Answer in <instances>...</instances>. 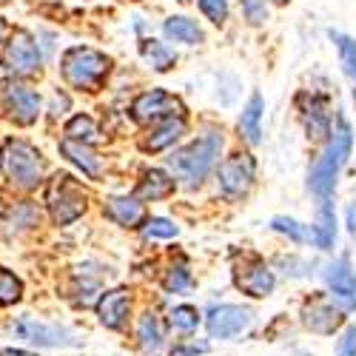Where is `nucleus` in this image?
Instances as JSON below:
<instances>
[{
    "label": "nucleus",
    "mask_w": 356,
    "mask_h": 356,
    "mask_svg": "<svg viewBox=\"0 0 356 356\" xmlns=\"http://www.w3.org/2000/svg\"><path fill=\"white\" fill-rule=\"evenodd\" d=\"M350 148H353V131H350V123L339 114L337 117V129L328 137V145H325V152L316 157V163H314V168L308 174V188L319 200L331 197V191L337 186V177H339L345 160L350 157Z\"/></svg>",
    "instance_id": "f257e3e1"
},
{
    "label": "nucleus",
    "mask_w": 356,
    "mask_h": 356,
    "mask_svg": "<svg viewBox=\"0 0 356 356\" xmlns=\"http://www.w3.org/2000/svg\"><path fill=\"white\" fill-rule=\"evenodd\" d=\"M222 148V137L217 131H205L202 137H197L194 143H188L180 152H174L168 157V168L177 180H183L186 186H200L209 171L214 168L217 157Z\"/></svg>",
    "instance_id": "f03ea898"
},
{
    "label": "nucleus",
    "mask_w": 356,
    "mask_h": 356,
    "mask_svg": "<svg viewBox=\"0 0 356 356\" xmlns=\"http://www.w3.org/2000/svg\"><path fill=\"white\" fill-rule=\"evenodd\" d=\"M108 69H111L108 57L88 46H72L60 60L63 80L72 88H80V92H97L103 80L108 77Z\"/></svg>",
    "instance_id": "7ed1b4c3"
},
{
    "label": "nucleus",
    "mask_w": 356,
    "mask_h": 356,
    "mask_svg": "<svg viewBox=\"0 0 356 356\" xmlns=\"http://www.w3.org/2000/svg\"><path fill=\"white\" fill-rule=\"evenodd\" d=\"M0 165L17 188H38V183L43 180L40 152L26 140H6L3 152H0Z\"/></svg>",
    "instance_id": "20e7f679"
},
{
    "label": "nucleus",
    "mask_w": 356,
    "mask_h": 356,
    "mask_svg": "<svg viewBox=\"0 0 356 356\" xmlns=\"http://www.w3.org/2000/svg\"><path fill=\"white\" fill-rule=\"evenodd\" d=\"M46 202H49L51 220L57 225H69L77 217H83V211H86V191L80 188L74 177L57 174L46 188Z\"/></svg>",
    "instance_id": "39448f33"
},
{
    "label": "nucleus",
    "mask_w": 356,
    "mask_h": 356,
    "mask_svg": "<svg viewBox=\"0 0 356 356\" xmlns=\"http://www.w3.org/2000/svg\"><path fill=\"white\" fill-rule=\"evenodd\" d=\"M254 174H257V163L251 154H231L228 160L220 163V171H217L220 194L228 200L245 197L248 188L254 186Z\"/></svg>",
    "instance_id": "423d86ee"
},
{
    "label": "nucleus",
    "mask_w": 356,
    "mask_h": 356,
    "mask_svg": "<svg viewBox=\"0 0 356 356\" xmlns=\"http://www.w3.org/2000/svg\"><path fill=\"white\" fill-rule=\"evenodd\" d=\"M3 66L6 72L17 74V77H29L40 69V49L35 43V38L17 29V32L9 38V43L3 46Z\"/></svg>",
    "instance_id": "0eeeda50"
},
{
    "label": "nucleus",
    "mask_w": 356,
    "mask_h": 356,
    "mask_svg": "<svg viewBox=\"0 0 356 356\" xmlns=\"http://www.w3.org/2000/svg\"><path fill=\"white\" fill-rule=\"evenodd\" d=\"M131 117L137 123H160L168 117H183V106L163 88H152V92H143L131 103Z\"/></svg>",
    "instance_id": "6e6552de"
},
{
    "label": "nucleus",
    "mask_w": 356,
    "mask_h": 356,
    "mask_svg": "<svg viewBox=\"0 0 356 356\" xmlns=\"http://www.w3.org/2000/svg\"><path fill=\"white\" fill-rule=\"evenodd\" d=\"M325 282H328L331 296L337 300L339 308L356 311V271L350 268V262L345 257L334 259L328 268H325Z\"/></svg>",
    "instance_id": "1a4fd4ad"
},
{
    "label": "nucleus",
    "mask_w": 356,
    "mask_h": 356,
    "mask_svg": "<svg viewBox=\"0 0 356 356\" xmlns=\"http://www.w3.org/2000/svg\"><path fill=\"white\" fill-rule=\"evenodd\" d=\"M205 325H209V334L214 339H231L251 325V311L240 305H217L205 316Z\"/></svg>",
    "instance_id": "9d476101"
},
{
    "label": "nucleus",
    "mask_w": 356,
    "mask_h": 356,
    "mask_svg": "<svg viewBox=\"0 0 356 356\" xmlns=\"http://www.w3.org/2000/svg\"><path fill=\"white\" fill-rule=\"evenodd\" d=\"M3 103H6L9 117L20 126H32L40 114V97L23 83H6L3 86Z\"/></svg>",
    "instance_id": "9b49d317"
},
{
    "label": "nucleus",
    "mask_w": 356,
    "mask_h": 356,
    "mask_svg": "<svg viewBox=\"0 0 356 356\" xmlns=\"http://www.w3.org/2000/svg\"><path fill=\"white\" fill-rule=\"evenodd\" d=\"M234 282H236V288H240L243 293L257 296V300H259V296H268L274 291V274H271V268L259 257L243 259V265L234 274Z\"/></svg>",
    "instance_id": "f8f14e48"
},
{
    "label": "nucleus",
    "mask_w": 356,
    "mask_h": 356,
    "mask_svg": "<svg viewBox=\"0 0 356 356\" xmlns=\"http://www.w3.org/2000/svg\"><path fill=\"white\" fill-rule=\"evenodd\" d=\"M302 325L314 334L331 337L342 325V314L325 300V296H314V300L305 302V308H302Z\"/></svg>",
    "instance_id": "ddd939ff"
},
{
    "label": "nucleus",
    "mask_w": 356,
    "mask_h": 356,
    "mask_svg": "<svg viewBox=\"0 0 356 356\" xmlns=\"http://www.w3.org/2000/svg\"><path fill=\"white\" fill-rule=\"evenodd\" d=\"M129 308H131V296L126 288H114L108 293H103L97 300V316L106 328L111 331H120L126 319H129Z\"/></svg>",
    "instance_id": "4468645a"
},
{
    "label": "nucleus",
    "mask_w": 356,
    "mask_h": 356,
    "mask_svg": "<svg viewBox=\"0 0 356 356\" xmlns=\"http://www.w3.org/2000/svg\"><path fill=\"white\" fill-rule=\"evenodd\" d=\"M183 134H186V117H168V120L154 123V129L143 137L140 148H143V152L154 154V152H163V148L174 145Z\"/></svg>",
    "instance_id": "2eb2a0df"
},
{
    "label": "nucleus",
    "mask_w": 356,
    "mask_h": 356,
    "mask_svg": "<svg viewBox=\"0 0 356 356\" xmlns=\"http://www.w3.org/2000/svg\"><path fill=\"white\" fill-rule=\"evenodd\" d=\"M15 334L26 342H32V345H74L63 328L43 325V322H35V319H20L15 325Z\"/></svg>",
    "instance_id": "dca6fc26"
},
{
    "label": "nucleus",
    "mask_w": 356,
    "mask_h": 356,
    "mask_svg": "<svg viewBox=\"0 0 356 356\" xmlns=\"http://www.w3.org/2000/svg\"><path fill=\"white\" fill-rule=\"evenodd\" d=\"M174 188H177V183H174L171 174H165L163 168H148L140 177V183L134 188V197L137 200H165V197L174 194Z\"/></svg>",
    "instance_id": "f3484780"
},
{
    "label": "nucleus",
    "mask_w": 356,
    "mask_h": 356,
    "mask_svg": "<svg viewBox=\"0 0 356 356\" xmlns=\"http://www.w3.org/2000/svg\"><path fill=\"white\" fill-rule=\"evenodd\" d=\"M106 217L114 220L117 225L134 228L145 220V211H143V202H137V197H108L106 200Z\"/></svg>",
    "instance_id": "a211bd4d"
},
{
    "label": "nucleus",
    "mask_w": 356,
    "mask_h": 356,
    "mask_svg": "<svg viewBox=\"0 0 356 356\" xmlns=\"http://www.w3.org/2000/svg\"><path fill=\"white\" fill-rule=\"evenodd\" d=\"M60 152H63L77 168H83V174H86V177H92V180H97V177L103 174V163H100V157H97L86 143H77V140H69V137H66V140L60 143Z\"/></svg>",
    "instance_id": "6ab92c4d"
},
{
    "label": "nucleus",
    "mask_w": 356,
    "mask_h": 356,
    "mask_svg": "<svg viewBox=\"0 0 356 356\" xmlns=\"http://www.w3.org/2000/svg\"><path fill=\"white\" fill-rule=\"evenodd\" d=\"M314 245L322 248V251H328L337 240V217H334V205L328 200H322L319 202V209H316V222H314Z\"/></svg>",
    "instance_id": "aec40b11"
},
{
    "label": "nucleus",
    "mask_w": 356,
    "mask_h": 356,
    "mask_svg": "<svg viewBox=\"0 0 356 356\" xmlns=\"http://www.w3.org/2000/svg\"><path fill=\"white\" fill-rule=\"evenodd\" d=\"M262 108H265V103H262V97L254 92L251 100H248V106H245L243 114H240V137H243L245 143H251V145H257V143L262 140Z\"/></svg>",
    "instance_id": "412c9836"
},
{
    "label": "nucleus",
    "mask_w": 356,
    "mask_h": 356,
    "mask_svg": "<svg viewBox=\"0 0 356 356\" xmlns=\"http://www.w3.org/2000/svg\"><path fill=\"white\" fill-rule=\"evenodd\" d=\"M163 32H165V38L174 40V43H188V46L202 43V29L197 26V20L183 17V15L168 17V20L163 23Z\"/></svg>",
    "instance_id": "4be33fe9"
},
{
    "label": "nucleus",
    "mask_w": 356,
    "mask_h": 356,
    "mask_svg": "<svg viewBox=\"0 0 356 356\" xmlns=\"http://www.w3.org/2000/svg\"><path fill=\"white\" fill-rule=\"evenodd\" d=\"M140 54H143V60L152 66L154 72H168L174 66V60H177L174 49H168L163 40H154V38L140 40Z\"/></svg>",
    "instance_id": "5701e85b"
},
{
    "label": "nucleus",
    "mask_w": 356,
    "mask_h": 356,
    "mask_svg": "<svg viewBox=\"0 0 356 356\" xmlns=\"http://www.w3.org/2000/svg\"><path fill=\"white\" fill-rule=\"evenodd\" d=\"M305 114V126H308V137H331L328 131V108H325V100L311 95V106L302 111Z\"/></svg>",
    "instance_id": "b1692460"
},
{
    "label": "nucleus",
    "mask_w": 356,
    "mask_h": 356,
    "mask_svg": "<svg viewBox=\"0 0 356 356\" xmlns=\"http://www.w3.org/2000/svg\"><path fill=\"white\" fill-rule=\"evenodd\" d=\"M137 339L145 350H157L163 345V331H160V322L154 314H143L137 322Z\"/></svg>",
    "instance_id": "393cba45"
},
{
    "label": "nucleus",
    "mask_w": 356,
    "mask_h": 356,
    "mask_svg": "<svg viewBox=\"0 0 356 356\" xmlns=\"http://www.w3.org/2000/svg\"><path fill=\"white\" fill-rule=\"evenodd\" d=\"M97 126H95V120L88 114H77V117H72V120L66 123V137L69 140H77V143H92V140H97Z\"/></svg>",
    "instance_id": "a878e982"
},
{
    "label": "nucleus",
    "mask_w": 356,
    "mask_h": 356,
    "mask_svg": "<svg viewBox=\"0 0 356 356\" xmlns=\"http://www.w3.org/2000/svg\"><path fill=\"white\" fill-rule=\"evenodd\" d=\"M271 228L280 231V234H285V236H291L293 243H314V231L308 225H302V222L291 220V217H274L271 220Z\"/></svg>",
    "instance_id": "bb28decb"
},
{
    "label": "nucleus",
    "mask_w": 356,
    "mask_h": 356,
    "mask_svg": "<svg viewBox=\"0 0 356 356\" xmlns=\"http://www.w3.org/2000/svg\"><path fill=\"white\" fill-rule=\"evenodd\" d=\"M20 293H23V282L12 271L0 268V305H15Z\"/></svg>",
    "instance_id": "cd10ccee"
},
{
    "label": "nucleus",
    "mask_w": 356,
    "mask_h": 356,
    "mask_svg": "<svg viewBox=\"0 0 356 356\" xmlns=\"http://www.w3.org/2000/svg\"><path fill=\"white\" fill-rule=\"evenodd\" d=\"M143 234L148 236V240H168V236L180 234V228H177L171 220H165V217H152V220H145Z\"/></svg>",
    "instance_id": "c85d7f7f"
},
{
    "label": "nucleus",
    "mask_w": 356,
    "mask_h": 356,
    "mask_svg": "<svg viewBox=\"0 0 356 356\" xmlns=\"http://www.w3.org/2000/svg\"><path fill=\"white\" fill-rule=\"evenodd\" d=\"M337 40V49H339V57H342V66L345 72L356 80V40L345 38V35H331Z\"/></svg>",
    "instance_id": "c756f323"
},
{
    "label": "nucleus",
    "mask_w": 356,
    "mask_h": 356,
    "mask_svg": "<svg viewBox=\"0 0 356 356\" xmlns=\"http://www.w3.org/2000/svg\"><path fill=\"white\" fill-rule=\"evenodd\" d=\"M171 325H174V328H180V331H194L197 325H200L197 308H191V305H177V308L171 311Z\"/></svg>",
    "instance_id": "7c9ffc66"
},
{
    "label": "nucleus",
    "mask_w": 356,
    "mask_h": 356,
    "mask_svg": "<svg viewBox=\"0 0 356 356\" xmlns=\"http://www.w3.org/2000/svg\"><path fill=\"white\" fill-rule=\"evenodd\" d=\"M188 285H191V271L186 265H174V268L165 274V291H171V293H180Z\"/></svg>",
    "instance_id": "2f4dec72"
},
{
    "label": "nucleus",
    "mask_w": 356,
    "mask_h": 356,
    "mask_svg": "<svg viewBox=\"0 0 356 356\" xmlns=\"http://www.w3.org/2000/svg\"><path fill=\"white\" fill-rule=\"evenodd\" d=\"M197 6H200V12L209 17L211 23H222L225 17H228V3L225 0H197Z\"/></svg>",
    "instance_id": "473e14b6"
},
{
    "label": "nucleus",
    "mask_w": 356,
    "mask_h": 356,
    "mask_svg": "<svg viewBox=\"0 0 356 356\" xmlns=\"http://www.w3.org/2000/svg\"><path fill=\"white\" fill-rule=\"evenodd\" d=\"M243 12H245V17L254 26H259L265 20V15H268V9H265V0H243Z\"/></svg>",
    "instance_id": "72a5a7b5"
},
{
    "label": "nucleus",
    "mask_w": 356,
    "mask_h": 356,
    "mask_svg": "<svg viewBox=\"0 0 356 356\" xmlns=\"http://www.w3.org/2000/svg\"><path fill=\"white\" fill-rule=\"evenodd\" d=\"M337 356H356V325H350V328L345 331V337L339 339Z\"/></svg>",
    "instance_id": "f704fd0d"
},
{
    "label": "nucleus",
    "mask_w": 356,
    "mask_h": 356,
    "mask_svg": "<svg viewBox=\"0 0 356 356\" xmlns=\"http://www.w3.org/2000/svg\"><path fill=\"white\" fill-rule=\"evenodd\" d=\"M38 217H40V214L26 202V205H20V209H17V214H12V222H20V228H26V225H35Z\"/></svg>",
    "instance_id": "c9c22d12"
},
{
    "label": "nucleus",
    "mask_w": 356,
    "mask_h": 356,
    "mask_svg": "<svg viewBox=\"0 0 356 356\" xmlns=\"http://www.w3.org/2000/svg\"><path fill=\"white\" fill-rule=\"evenodd\" d=\"M205 350H209V345H205V342H188V345H177L174 350H171V356H194V353H205Z\"/></svg>",
    "instance_id": "e433bc0d"
},
{
    "label": "nucleus",
    "mask_w": 356,
    "mask_h": 356,
    "mask_svg": "<svg viewBox=\"0 0 356 356\" xmlns=\"http://www.w3.org/2000/svg\"><path fill=\"white\" fill-rule=\"evenodd\" d=\"M348 225H350V231L356 234V202H353L350 209H348Z\"/></svg>",
    "instance_id": "4c0bfd02"
},
{
    "label": "nucleus",
    "mask_w": 356,
    "mask_h": 356,
    "mask_svg": "<svg viewBox=\"0 0 356 356\" xmlns=\"http://www.w3.org/2000/svg\"><path fill=\"white\" fill-rule=\"evenodd\" d=\"M0 356H35V353H26V350H0Z\"/></svg>",
    "instance_id": "58836bf2"
},
{
    "label": "nucleus",
    "mask_w": 356,
    "mask_h": 356,
    "mask_svg": "<svg viewBox=\"0 0 356 356\" xmlns=\"http://www.w3.org/2000/svg\"><path fill=\"white\" fill-rule=\"evenodd\" d=\"M0 38H3V20H0Z\"/></svg>",
    "instance_id": "ea45409f"
},
{
    "label": "nucleus",
    "mask_w": 356,
    "mask_h": 356,
    "mask_svg": "<svg viewBox=\"0 0 356 356\" xmlns=\"http://www.w3.org/2000/svg\"><path fill=\"white\" fill-rule=\"evenodd\" d=\"M353 95H356V92H353Z\"/></svg>",
    "instance_id": "a19ab883"
}]
</instances>
